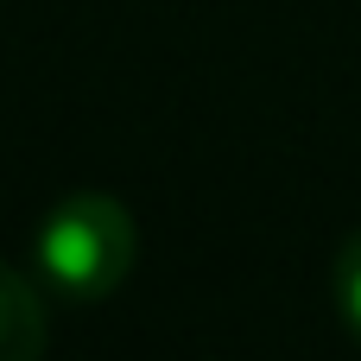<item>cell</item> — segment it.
<instances>
[{
  "instance_id": "cell-1",
  "label": "cell",
  "mask_w": 361,
  "mask_h": 361,
  "mask_svg": "<svg viewBox=\"0 0 361 361\" xmlns=\"http://www.w3.org/2000/svg\"><path fill=\"white\" fill-rule=\"evenodd\" d=\"M133 254H140V228H133L127 203L108 197V190H76V197H63V203L38 222V235H32V267H38V279H44L51 292L76 298V305H95V298L121 292L127 273H133Z\"/></svg>"
},
{
  "instance_id": "cell-2",
  "label": "cell",
  "mask_w": 361,
  "mask_h": 361,
  "mask_svg": "<svg viewBox=\"0 0 361 361\" xmlns=\"http://www.w3.org/2000/svg\"><path fill=\"white\" fill-rule=\"evenodd\" d=\"M44 298L38 286L0 260V361H44Z\"/></svg>"
},
{
  "instance_id": "cell-3",
  "label": "cell",
  "mask_w": 361,
  "mask_h": 361,
  "mask_svg": "<svg viewBox=\"0 0 361 361\" xmlns=\"http://www.w3.org/2000/svg\"><path fill=\"white\" fill-rule=\"evenodd\" d=\"M330 292H336V311L349 324V336L361 343V228L336 247V273H330Z\"/></svg>"
}]
</instances>
